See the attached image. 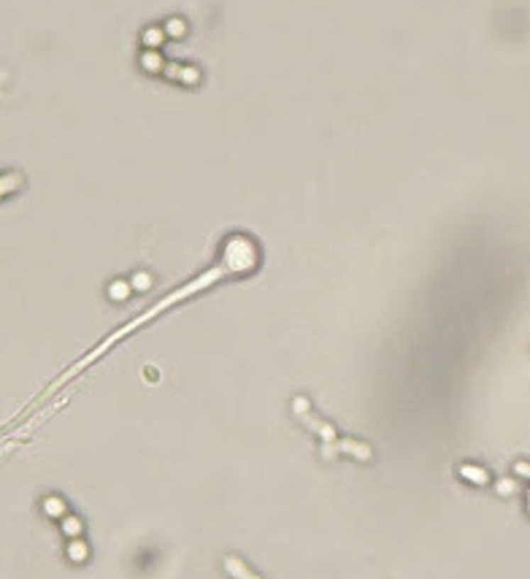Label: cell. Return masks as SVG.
I'll return each mask as SVG.
<instances>
[{
	"label": "cell",
	"mask_w": 530,
	"mask_h": 579,
	"mask_svg": "<svg viewBox=\"0 0 530 579\" xmlns=\"http://www.w3.org/2000/svg\"><path fill=\"white\" fill-rule=\"evenodd\" d=\"M498 490L509 495V492H512V482H501V485H498Z\"/></svg>",
	"instance_id": "obj_4"
},
{
	"label": "cell",
	"mask_w": 530,
	"mask_h": 579,
	"mask_svg": "<svg viewBox=\"0 0 530 579\" xmlns=\"http://www.w3.org/2000/svg\"><path fill=\"white\" fill-rule=\"evenodd\" d=\"M460 474L468 477L471 482H476V485H485V482H487V474H485V471H476V465H463Z\"/></svg>",
	"instance_id": "obj_1"
},
{
	"label": "cell",
	"mask_w": 530,
	"mask_h": 579,
	"mask_svg": "<svg viewBox=\"0 0 530 579\" xmlns=\"http://www.w3.org/2000/svg\"><path fill=\"white\" fill-rule=\"evenodd\" d=\"M517 474H522V477H530V463H517Z\"/></svg>",
	"instance_id": "obj_3"
},
{
	"label": "cell",
	"mask_w": 530,
	"mask_h": 579,
	"mask_svg": "<svg viewBox=\"0 0 530 579\" xmlns=\"http://www.w3.org/2000/svg\"><path fill=\"white\" fill-rule=\"evenodd\" d=\"M228 568H233V574H236L238 579H255L252 574H249V568H246V566H241L238 561H233V558L228 561Z\"/></svg>",
	"instance_id": "obj_2"
}]
</instances>
